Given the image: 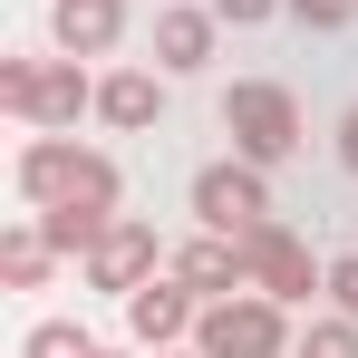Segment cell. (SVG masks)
Listing matches in <instances>:
<instances>
[{
  "mask_svg": "<svg viewBox=\"0 0 358 358\" xmlns=\"http://www.w3.org/2000/svg\"><path fill=\"white\" fill-rule=\"evenodd\" d=\"M107 223H117V213H78V203H68V213H39V233L59 242V252H78V262L97 252V233H107Z\"/></svg>",
  "mask_w": 358,
  "mask_h": 358,
  "instance_id": "5bb4252c",
  "label": "cell"
},
{
  "mask_svg": "<svg viewBox=\"0 0 358 358\" xmlns=\"http://www.w3.org/2000/svg\"><path fill=\"white\" fill-rule=\"evenodd\" d=\"M291 20H310V29H349L358 0H291Z\"/></svg>",
  "mask_w": 358,
  "mask_h": 358,
  "instance_id": "ac0fdd59",
  "label": "cell"
},
{
  "mask_svg": "<svg viewBox=\"0 0 358 358\" xmlns=\"http://www.w3.org/2000/svg\"><path fill=\"white\" fill-rule=\"evenodd\" d=\"M329 300L358 320V252H339V262H329Z\"/></svg>",
  "mask_w": 358,
  "mask_h": 358,
  "instance_id": "d6986e66",
  "label": "cell"
},
{
  "mask_svg": "<svg viewBox=\"0 0 358 358\" xmlns=\"http://www.w3.org/2000/svg\"><path fill=\"white\" fill-rule=\"evenodd\" d=\"M20 358H97V339H87L78 320H39V329L20 339Z\"/></svg>",
  "mask_w": 358,
  "mask_h": 358,
  "instance_id": "9a60e30c",
  "label": "cell"
},
{
  "mask_svg": "<svg viewBox=\"0 0 358 358\" xmlns=\"http://www.w3.org/2000/svg\"><path fill=\"white\" fill-rule=\"evenodd\" d=\"M155 358H203V349H155Z\"/></svg>",
  "mask_w": 358,
  "mask_h": 358,
  "instance_id": "44dd1931",
  "label": "cell"
},
{
  "mask_svg": "<svg viewBox=\"0 0 358 358\" xmlns=\"http://www.w3.org/2000/svg\"><path fill=\"white\" fill-rule=\"evenodd\" d=\"M49 262H59V242L39 233V223H10V233H0V281H10V291H39Z\"/></svg>",
  "mask_w": 358,
  "mask_h": 358,
  "instance_id": "4fadbf2b",
  "label": "cell"
},
{
  "mask_svg": "<svg viewBox=\"0 0 358 358\" xmlns=\"http://www.w3.org/2000/svg\"><path fill=\"white\" fill-rule=\"evenodd\" d=\"M339 165H349V175H358V107H349V117H339Z\"/></svg>",
  "mask_w": 358,
  "mask_h": 358,
  "instance_id": "ffe728a7",
  "label": "cell"
},
{
  "mask_svg": "<svg viewBox=\"0 0 358 358\" xmlns=\"http://www.w3.org/2000/svg\"><path fill=\"white\" fill-rule=\"evenodd\" d=\"M0 107L29 126H78L97 107V78L78 59H0Z\"/></svg>",
  "mask_w": 358,
  "mask_h": 358,
  "instance_id": "277c9868",
  "label": "cell"
},
{
  "mask_svg": "<svg viewBox=\"0 0 358 358\" xmlns=\"http://www.w3.org/2000/svg\"><path fill=\"white\" fill-rule=\"evenodd\" d=\"M165 271H175V281H194L203 300H233V291H252V271H242V242H233V233H194L175 262H165Z\"/></svg>",
  "mask_w": 358,
  "mask_h": 358,
  "instance_id": "8fae6325",
  "label": "cell"
},
{
  "mask_svg": "<svg viewBox=\"0 0 358 358\" xmlns=\"http://www.w3.org/2000/svg\"><path fill=\"white\" fill-rule=\"evenodd\" d=\"M271 10H291V0H213V20H223V29H262Z\"/></svg>",
  "mask_w": 358,
  "mask_h": 358,
  "instance_id": "e0dca14e",
  "label": "cell"
},
{
  "mask_svg": "<svg viewBox=\"0 0 358 358\" xmlns=\"http://www.w3.org/2000/svg\"><path fill=\"white\" fill-rule=\"evenodd\" d=\"M49 39L59 59H107L126 39V0H49Z\"/></svg>",
  "mask_w": 358,
  "mask_h": 358,
  "instance_id": "9c48e42d",
  "label": "cell"
},
{
  "mask_svg": "<svg viewBox=\"0 0 358 358\" xmlns=\"http://www.w3.org/2000/svg\"><path fill=\"white\" fill-rule=\"evenodd\" d=\"M97 358H126V349H97Z\"/></svg>",
  "mask_w": 358,
  "mask_h": 358,
  "instance_id": "7402d4cb",
  "label": "cell"
},
{
  "mask_svg": "<svg viewBox=\"0 0 358 358\" xmlns=\"http://www.w3.org/2000/svg\"><path fill=\"white\" fill-rule=\"evenodd\" d=\"M242 271H252V291H271V300H310V291H329V271L310 262V242H300L291 223L242 233Z\"/></svg>",
  "mask_w": 358,
  "mask_h": 358,
  "instance_id": "ba28073f",
  "label": "cell"
},
{
  "mask_svg": "<svg viewBox=\"0 0 358 358\" xmlns=\"http://www.w3.org/2000/svg\"><path fill=\"white\" fill-rule=\"evenodd\" d=\"M223 136H233V155H252V165L271 175V165L300 155V97L281 78H242L233 97H223Z\"/></svg>",
  "mask_w": 358,
  "mask_h": 358,
  "instance_id": "3957f363",
  "label": "cell"
},
{
  "mask_svg": "<svg viewBox=\"0 0 358 358\" xmlns=\"http://www.w3.org/2000/svg\"><path fill=\"white\" fill-rule=\"evenodd\" d=\"M20 194L39 203V213H117V165L97 155V145H78L59 126H39L29 145H20Z\"/></svg>",
  "mask_w": 358,
  "mask_h": 358,
  "instance_id": "6da1fadb",
  "label": "cell"
},
{
  "mask_svg": "<svg viewBox=\"0 0 358 358\" xmlns=\"http://www.w3.org/2000/svg\"><path fill=\"white\" fill-rule=\"evenodd\" d=\"M194 349H203V358H300V339H291V300H271V291L203 300Z\"/></svg>",
  "mask_w": 358,
  "mask_h": 358,
  "instance_id": "7a4b0ae2",
  "label": "cell"
},
{
  "mask_svg": "<svg viewBox=\"0 0 358 358\" xmlns=\"http://www.w3.org/2000/svg\"><path fill=\"white\" fill-rule=\"evenodd\" d=\"M165 262H175V252L155 242V223H145V213H117V223L97 233V252H87V291H117L126 300V291H145Z\"/></svg>",
  "mask_w": 358,
  "mask_h": 358,
  "instance_id": "8992f818",
  "label": "cell"
},
{
  "mask_svg": "<svg viewBox=\"0 0 358 358\" xmlns=\"http://www.w3.org/2000/svg\"><path fill=\"white\" fill-rule=\"evenodd\" d=\"M97 117L126 126V136L155 126V117H165V78H155V68H117V78H97Z\"/></svg>",
  "mask_w": 358,
  "mask_h": 358,
  "instance_id": "7c38bea8",
  "label": "cell"
},
{
  "mask_svg": "<svg viewBox=\"0 0 358 358\" xmlns=\"http://www.w3.org/2000/svg\"><path fill=\"white\" fill-rule=\"evenodd\" d=\"M300 358H358V320H349V310L310 320V329H300Z\"/></svg>",
  "mask_w": 358,
  "mask_h": 358,
  "instance_id": "2e32d148",
  "label": "cell"
},
{
  "mask_svg": "<svg viewBox=\"0 0 358 358\" xmlns=\"http://www.w3.org/2000/svg\"><path fill=\"white\" fill-rule=\"evenodd\" d=\"M213 39H223V20H213V10L165 0V20H155V68H165V78H194V68L213 59Z\"/></svg>",
  "mask_w": 358,
  "mask_h": 358,
  "instance_id": "30bf717a",
  "label": "cell"
},
{
  "mask_svg": "<svg viewBox=\"0 0 358 358\" xmlns=\"http://www.w3.org/2000/svg\"><path fill=\"white\" fill-rule=\"evenodd\" d=\"M194 213H203V233H262L271 223V184H262V165L252 155H233V165H203L194 175Z\"/></svg>",
  "mask_w": 358,
  "mask_h": 358,
  "instance_id": "5b68a950",
  "label": "cell"
},
{
  "mask_svg": "<svg viewBox=\"0 0 358 358\" xmlns=\"http://www.w3.org/2000/svg\"><path fill=\"white\" fill-rule=\"evenodd\" d=\"M194 320H203V291L194 281H175V271H155L145 291H126V339L155 358V349H184L194 339Z\"/></svg>",
  "mask_w": 358,
  "mask_h": 358,
  "instance_id": "52a82bcc",
  "label": "cell"
}]
</instances>
